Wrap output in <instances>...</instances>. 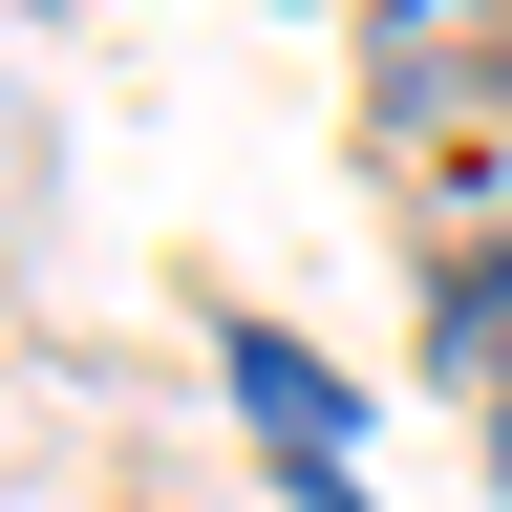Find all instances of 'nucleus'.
Masks as SVG:
<instances>
[{
	"mask_svg": "<svg viewBox=\"0 0 512 512\" xmlns=\"http://www.w3.org/2000/svg\"><path fill=\"white\" fill-rule=\"evenodd\" d=\"M448 342H470V363L512 342V256H470V278H448Z\"/></svg>",
	"mask_w": 512,
	"mask_h": 512,
	"instance_id": "1",
	"label": "nucleus"
},
{
	"mask_svg": "<svg viewBox=\"0 0 512 512\" xmlns=\"http://www.w3.org/2000/svg\"><path fill=\"white\" fill-rule=\"evenodd\" d=\"M320 512H342V491H320Z\"/></svg>",
	"mask_w": 512,
	"mask_h": 512,
	"instance_id": "2",
	"label": "nucleus"
}]
</instances>
